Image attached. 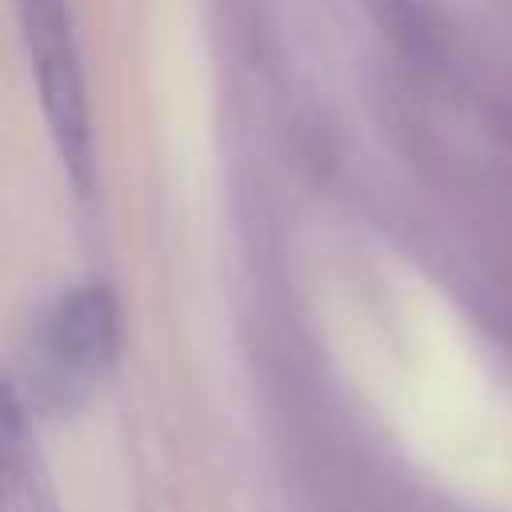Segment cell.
Here are the masks:
<instances>
[{
	"label": "cell",
	"mask_w": 512,
	"mask_h": 512,
	"mask_svg": "<svg viewBox=\"0 0 512 512\" xmlns=\"http://www.w3.org/2000/svg\"><path fill=\"white\" fill-rule=\"evenodd\" d=\"M120 352L116 300L100 284L68 288L40 320L28 356V412L72 416L108 380ZM16 388V384H12Z\"/></svg>",
	"instance_id": "cell-1"
},
{
	"label": "cell",
	"mask_w": 512,
	"mask_h": 512,
	"mask_svg": "<svg viewBox=\"0 0 512 512\" xmlns=\"http://www.w3.org/2000/svg\"><path fill=\"white\" fill-rule=\"evenodd\" d=\"M16 12L24 24L32 60H36L40 100H44L56 156L72 188L84 192L88 172H92V124H88V96H84L80 56L72 44L68 4L64 0H16Z\"/></svg>",
	"instance_id": "cell-2"
},
{
	"label": "cell",
	"mask_w": 512,
	"mask_h": 512,
	"mask_svg": "<svg viewBox=\"0 0 512 512\" xmlns=\"http://www.w3.org/2000/svg\"><path fill=\"white\" fill-rule=\"evenodd\" d=\"M0 492L4 512H60L44 456L32 436V412L8 384L0 416Z\"/></svg>",
	"instance_id": "cell-3"
}]
</instances>
